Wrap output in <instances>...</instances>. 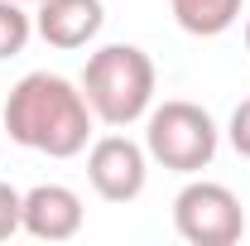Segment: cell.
<instances>
[{
  "label": "cell",
  "instance_id": "obj_2",
  "mask_svg": "<svg viewBox=\"0 0 250 246\" xmlns=\"http://www.w3.org/2000/svg\"><path fill=\"white\" fill-rule=\"evenodd\" d=\"M77 87H82V97H87V106L101 125L125 130V125L149 116L159 73H154V58L140 44H101L87 58Z\"/></svg>",
  "mask_w": 250,
  "mask_h": 246
},
{
  "label": "cell",
  "instance_id": "obj_7",
  "mask_svg": "<svg viewBox=\"0 0 250 246\" xmlns=\"http://www.w3.org/2000/svg\"><path fill=\"white\" fill-rule=\"evenodd\" d=\"M82 217H87V208L67 184H34L24 193V227L20 232H29L39 242H72L82 232Z\"/></svg>",
  "mask_w": 250,
  "mask_h": 246
},
{
  "label": "cell",
  "instance_id": "obj_6",
  "mask_svg": "<svg viewBox=\"0 0 250 246\" xmlns=\"http://www.w3.org/2000/svg\"><path fill=\"white\" fill-rule=\"evenodd\" d=\"M106 25V5L101 0H39L34 5V34L48 49H87Z\"/></svg>",
  "mask_w": 250,
  "mask_h": 246
},
{
  "label": "cell",
  "instance_id": "obj_1",
  "mask_svg": "<svg viewBox=\"0 0 250 246\" xmlns=\"http://www.w3.org/2000/svg\"><path fill=\"white\" fill-rule=\"evenodd\" d=\"M92 106L77 82H67L62 73H24L0 111V130L20 145V150L48 154V159H72L87 150L92 140Z\"/></svg>",
  "mask_w": 250,
  "mask_h": 246
},
{
  "label": "cell",
  "instance_id": "obj_14",
  "mask_svg": "<svg viewBox=\"0 0 250 246\" xmlns=\"http://www.w3.org/2000/svg\"><path fill=\"white\" fill-rule=\"evenodd\" d=\"M0 145H5V130H0Z\"/></svg>",
  "mask_w": 250,
  "mask_h": 246
},
{
  "label": "cell",
  "instance_id": "obj_10",
  "mask_svg": "<svg viewBox=\"0 0 250 246\" xmlns=\"http://www.w3.org/2000/svg\"><path fill=\"white\" fill-rule=\"evenodd\" d=\"M20 227H24V193L0 179V242H10Z\"/></svg>",
  "mask_w": 250,
  "mask_h": 246
},
{
  "label": "cell",
  "instance_id": "obj_9",
  "mask_svg": "<svg viewBox=\"0 0 250 246\" xmlns=\"http://www.w3.org/2000/svg\"><path fill=\"white\" fill-rule=\"evenodd\" d=\"M29 39H34V15L20 0H0V58L24 53Z\"/></svg>",
  "mask_w": 250,
  "mask_h": 246
},
{
  "label": "cell",
  "instance_id": "obj_8",
  "mask_svg": "<svg viewBox=\"0 0 250 246\" xmlns=\"http://www.w3.org/2000/svg\"><path fill=\"white\" fill-rule=\"evenodd\" d=\"M168 10L192 39H217L241 20V0H168Z\"/></svg>",
  "mask_w": 250,
  "mask_h": 246
},
{
  "label": "cell",
  "instance_id": "obj_12",
  "mask_svg": "<svg viewBox=\"0 0 250 246\" xmlns=\"http://www.w3.org/2000/svg\"><path fill=\"white\" fill-rule=\"evenodd\" d=\"M246 49H250V20H246Z\"/></svg>",
  "mask_w": 250,
  "mask_h": 246
},
{
  "label": "cell",
  "instance_id": "obj_11",
  "mask_svg": "<svg viewBox=\"0 0 250 246\" xmlns=\"http://www.w3.org/2000/svg\"><path fill=\"white\" fill-rule=\"evenodd\" d=\"M226 140H231V150L241 154V159H250V97L231 111V121H226Z\"/></svg>",
  "mask_w": 250,
  "mask_h": 246
},
{
  "label": "cell",
  "instance_id": "obj_3",
  "mask_svg": "<svg viewBox=\"0 0 250 246\" xmlns=\"http://www.w3.org/2000/svg\"><path fill=\"white\" fill-rule=\"evenodd\" d=\"M145 150H149V159L159 169L202 174V169H212V159L221 150V130H217L207 106L173 97L164 106H149V116H145Z\"/></svg>",
  "mask_w": 250,
  "mask_h": 246
},
{
  "label": "cell",
  "instance_id": "obj_13",
  "mask_svg": "<svg viewBox=\"0 0 250 246\" xmlns=\"http://www.w3.org/2000/svg\"><path fill=\"white\" fill-rule=\"evenodd\" d=\"M20 5H39V0H20Z\"/></svg>",
  "mask_w": 250,
  "mask_h": 246
},
{
  "label": "cell",
  "instance_id": "obj_5",
  "mask_svg": "<svg viewBox=\"0 0 250 246\" xmlns=\"http://www.w3.org/2000/svg\"><path fill=\"white\" fill-rule=\"evenodd\" d=\"M87 184L106 203H135L145 193V184H149V150L140 140L121 135V130L92 140V150H87Z\"/></svg>",
  "mask_w": 250,
  "mask_h": 246
},
{
  "label": "cell",
  "instance_id": "obj_4",
  "mask_svg": "<svg viewBox=\"0 0 250 246\" xmlns=\"http://www.w3.org/2000/svg\"><path fill=\"white\" fill-rule=\"evenodd\" d=\"M173 232L188 246H236L246 237V208L226 184L188 174L173 198Z\"/></svg>",
  "mask_w": 250,
  "mask_h": 246
}]
</instances>
